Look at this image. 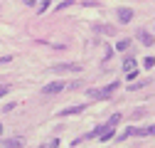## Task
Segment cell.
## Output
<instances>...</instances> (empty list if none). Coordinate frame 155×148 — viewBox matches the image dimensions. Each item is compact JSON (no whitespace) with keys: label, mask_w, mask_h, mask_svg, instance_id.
<instances>
[{"label":"cell","mask_w":155,"mask_h":148,"mask_svg":"<svg viewBox=\"0 0 155 148\" xmlns=\"http://www.w3.org/2000/svg\"><path fill=\"white\" fill-rule=\"evenodd\" d=\"M94 30H96V32H101V35H113V27H111V25H96Z\"/></svg>","instance_id":"obj_8"},{"label":"cell","mask_w":155,"mask_h":148,"mask_svg":"<svg viewBox=\"0 0 155 148\" xmlns=\"http://www.w3.org/2000/svg\"><path fill=\"white\" fill-rule=\"evenodd\" d=\"M121 121V114H113L111 119H108V126H116V123H118Z\"/></svg>","instance_id":"obj_11"},{"label":"cell","mask_w":155,"mask_h":148,"mask_svg":"<svg viewBox=\"0 0 155 148\" xmlns=\"http://www.w3.org/2000/svg\"><path fill=\"white\" fill-rule=\"evenodd\" d=\"M64 89H67V84H64V82H49L42 91H45V94H59V91H64Z\"/></svg>","instance_id":"obj_1"},{"label":"cell","mask_w":155,"mask_h":148,"mask_svg":"<svg viewBox=\"0 0 155 148\" xmlns=\"http://www.w3.org/2000/svg\"><path fill=\"white\" fill-rule=\"evenodd\" d=\"M128 47H130V40H121L118 45H116V49H121V52H126Z\"/></svg>","instance_id":"obj_10"},{"label":"cell","mask_w":155,"mask_h":148,"mask_svg":"<svg viewBox=\"0 0 155 148\" xmlns=\"http://www.w3.org/2000/svg\"><path fill=\"white\" fill-rule=\"evenodd\" d=\"M148 86V79H143V82H135V84H130L128 86V91H138V89H145Z\"/></svg>","instance_id":"obj_9"},{"label":"cell","mask_w":155,"mask_h":148,"mask_svg":"<svg viewBox=\"0 0 155 148\" xmlns=\"http://www.w3.org/2000/svg\"><path fill=\"white\" fill-rule=\"evenodd\" d=\"M81 111H86V106H69V109L59 111V116H74V114H81Z\"/></svg>","instance_id":"obj_7"},{"label":"cell","mask_w":155,"mask_h":148,"mask_svg":"<svg viewBox=\"0 0 155 148\" xmlns=\"http://www.w3.org/2000/svg\"><path fill=\"white\" fill-rule=\"evenodd\" d=\"M25 146V141L17 136V138H8V141H3V148H22Z\"/></svg>","instance_id":"obj_5"},{"label":"cell","mask_w":155,"mask_h":148,"mask_svg":"<svg viewBox=\"0 0 155 148\" xmlns=\"http://www.w3.org/2000/svg\"><path fill=\"white\" fill-rule=\"evenodd\" d=\"M47 8H49V3H40V8H37V10H40V12H47Z\"/></svg>","instance_id":"obj_14"},{"label":"cell","mask_w":155,"mask_h":148,"mask_svg":"<svg viewBox=\"0 0 155 148\" xmlns=\"http://www.w3.org/2000/svg\"><path fill=\"white\" fill-rule=\"evenodd\" d=\"M22 3H25V5H35V3H37V0H22Z\"/></svg>","instance_id":"obj_15"},{"label":"cell","mask_w":155,"mask_h":148,"mask_svg":"<svg viewBox=\"0 0 155 148\" xmlns=\"http://www.w3.org/2000/svg\"><path fill=\"white\" fill-rule=\"evenodd\" d=\"M116 12H118V20L121 22H130L133 20V10L130 8H121V10H116Z\"/></svg>","instance_id":"obj_4"},{"label":"cell","mask_w":155,"mask_h":148,"mask_svg":"<svg viewBox=\"0 0 155 148\" xmlns=\"http://www.w3.org/2000/svg\"><path fill=\"white\" fill-rule=\"evenodd\" d=\"M0 133H3V123H0Z\"/></svg>","instance_id":"obj_16"},{"label":"cell","mask_w":155,"mask_h":148,"mask_svg":"<svg viewBox=\"0 0 155 148\" xmlns=\"http://www.w3.org/2000/svg\"><path fill=\"white\" fill-rule=\"evenodd\" d=\"M52 72H81V64H54Z\"/></svg>","instance_id":"obj_3"},{"label":"cell","mask_w":155,"mask_h":148,"mask_svg":"<svg viewBox=\"0 0 155 148\" xmlns=\"http://www.w3.org/2000/svg\"><path fill=\"white\" fill-rule=\"evenodd\" d=\"M143 64H145V69H150V67H155V59H153V57H145Z\"/></svg>","instance_id":"obj_12"},{"label":"cell","mask_w":155,"mask_h":148,"mask_svg":"<svg viewBox=\"0 0 155 148\" xmlns=\"http://www.w3.org/2000/svg\"><path fill=\"white\" fill-rule=\"evenodd\" d=\"M138 40H140V42H143L145 47H150V45L155 42V37H153L150 32H145V30H140V32H138Z\"/></svg>","instance_id":"obj_6"},{"label":"cell","mask_w":155,"mask_h":148,"mask_svg":"<svg viewBox=\"0 0 155 148\" xmlns=\"http://www.w3.org/2000/svg\"><path fill=\"white\" fill-rule=\"evenodd\" d=\"M8 91H10V89H8V84H0V96H5Z\"/></svg>","instance_id":"obj_13"},{"label":"cell","mask_w":155,"mask_h":148,"mask_svg":"<svg viewBox=\"0 0 155 148\" xmlns=\"http://www.w3.org/2000/svg\"><path fill=\"white\" fill-rule=\"evenodd\" d=\"M123 72H126L128 79H133L135 74H138V72H135V59H133V57H126V62H123Z\"/></svg>","instance_id":"obj_2"}]
</instances>
